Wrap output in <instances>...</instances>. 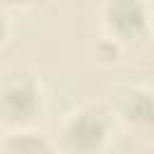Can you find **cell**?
Returning a JSON list of instances; mask_svg holds the SVG:
<instances>
[{
  "label": "cell",
  "mask_w": 154,
  "mask_h": 154,
  "mask_svg": "<svg viewBox=\"0 0 154 154\" xmlns=\"http://www.w3.org/2000/svg\"><path fill=\"white\" fill-rule=\"evenodd\" d=\"M65 144L75 154H94L108 137V118L101 108H82L65 123Z\"/></svg>",
  "instance_id": "1"
},
{
  "label": "cell",
  "mask_w": 154,
  "mask_h": 154,
  "mask_svg": "<svg viewBox=\"0 0 154 154\" xmlns=\"http://www.w3.org/2000/svg\"><path fill=\"white\" fill-rule=\"evenodd\" d=\"M38 108V89L29 77H17L0 89V111L7 120H29Z\"/></svg>",
  "instance_id": "2"
},
{
  "label": "cell",
  "mask_w": 154,
  "mask_h": 154,
  "mask_svg": "<svg viewBox=\"0 0 154 154\" xmlns=\"http://www.w3.org/2000/svg\"><path fill=\"white\" fill-rule=\"evenodd\" d=\"M120 118L140 132H154V94L142 87H128L118 94Z\"/></svg>",
  "instance_id": "3"
},
{
  "label": "cell",
  "mask_w": 154,
  "mask_h": 154,
  "mask_svg": "<svg viewBox=\"0 0 154 154\" xmlns=\"http://www.w3.org/2000/svg\"><path fill=\"white\" fill-rule=\"evenodd\" d=\"M144 7L137 2H113L108 5V24L120 36H135L144 29Z\"/></svg>",
  "instance_id": "4"
},
{
  "label": "cell",
  "mask_w": 154,
  "mask_h": 154,
  "mask_svg": "<svg viewBox=\"0 0 154 154\" xmlns=\"http://www.w3.org/2000/svg\"><path fill=\"white\" fill-rule=\"evenodd\" d=\"M2 154H53L48 142L36 132H14L5 140Z\"/></svg>",
  "instance_id": "5"
},
{
  "label": "cell",
  "mask_w": 154,
  "mask_h": 154,
  "mask_svg": "<svg viewBox=\"0 0 154 154\" xmlns=\"http://www.w3.org/2000/svg\"><path fill=\"white\" fill-rule=\"evenodd\" d=\"M2 31H5V19H2V14H0V36H2Z\"/></svg>",
  "instance_id": "6"
},
{
  "label": "cell",
  "mask_w": 154,
  "mask_h": 154,
  "mask_svg": "<svg viewBox=\"0 0 154 154\" xmlns=\"http://www.w3.org/2000/svg\"><path fill=\"white\" fill-rule=\"evenodd\" d=\"M0 154H2V147H0Z\"/></svg>",
  "instance_id": "7"
}]
</instances>
